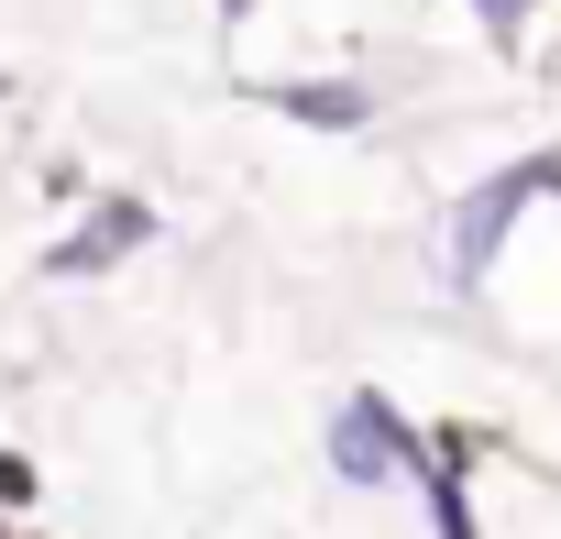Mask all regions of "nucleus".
I'll return each instance as SVG.
<instances>
[{
  "instance_id": "1",
  "label": "nucleus",
  "mask_w": 561,
  "mask_h": 539,
  "mask_svg": "<svg viewBox=\"0 0 561 539\" xmlns=\"http://www.w3.org/2000/svg\"><path fill=\"white\" fill-rule=\"evenodd\" d=\"M561 187V154H528V165H495L473 198H462V220H451V276L462 287H484V264H495V242L517 231V209L528 198H550Z\"/></svg>"
},
{
  "instance_id": "2",
  "label": "nucleus",
  "mask_w": 561,
  "mask_h": 539,
  "mask_svg": "<svg viewBox=\"0 0 561 539\" xmlns=\"http://www.w3.org/2000/svg\"><path fill=\"white\" fill-rule=\"evenodd\" d=\"M331 473H342V484H397V473H419L408 418H397L386 397H342V418H331Z\"/></svg>"
},
{
  "instance_id": "3",
  "label": "nucleus",
  "mask_w": 561,
  "mask_h": 539,
  "mask_svg": "<svg viewBox=\"0 0 561 539\" xmlns=\"http://www.w3.org/2000/svg\"><path fill=\"white\" fill-rule=\"evenodd\" d=\"M144 242H154V209H144V198H111L89 231H67V242L45 253V276H100V264H122V253H144Z\"/></svg>"
},
{
  "instance_id": "4",
  "label": "nucleus",
  "mask_w": 561,
  "mask_h": 539,
  "mask_svg": "<svg viewBox=\"0 0 561 539\" xmlns=\"http://www.w3.org/2000/svg\"><path fill=\"white\" fill-rule=\"evenodd\" d=\"M287 122H309V133H364L375 122V100L353 89V78H287V89H264Z\"/></svg>"
},
{
  "instance_id": "5",
  "label": "nucleus",
  "mask_w": 561,
  "mask_h": 539,
  "mask_svg": "<svg viewBox=\"0 0 561 539\" xmlns=\"http://www.w3.org/2000/svg\"><path fill=\"white\" fill-rule=\"evenodd\" d=\"M419 473H430L419 495H430V517H440V539H473V506H462V473H451V462H430V451H419Z\"/></svg>"
},
{
  "instance_id": "6",
  "label": "nucleus",
  "mask_w": 561,
  "mask_h": 539,
  "mask_svg": "<svg viewBox=\"0 0 561 539\" xmlns=\"http://www.w3.org/2000/svg\"><path fill=\"white\" fill-rule=\"evenodd\" d=\"M0 506H34V462L23 451H0Z\"/></svg>"
},
{
  "instance_id": "7",
  "label": "nucleus",
  "mask_w": 561,
  "mask_h": 539,
  "mask_svg": "<svg viewBox=\"0 0 561 539\" xmlns=\"http://www.w3.org/2000/svg\"><path fill=\"white\" fill-rule=\"evenodd\" d=\"M473 12H484V34H495V45H517V23H528V0H473Z\"/></svg>"
},
{
  "instance_id": "8",
  "label": "nucleus",
  "mask_w": 561,
  "mask_h": 539,
  "mask_svg": "<svg viewBox=\"0 0 561 539\" xmlns=\"http://www.w3.org/2000/svg\"><path fill=\"white\" fill-rule=\"evenodd\" d=\"M242 12H253V0H220V23H242Z\"/></svg>"
}]
</instances>
